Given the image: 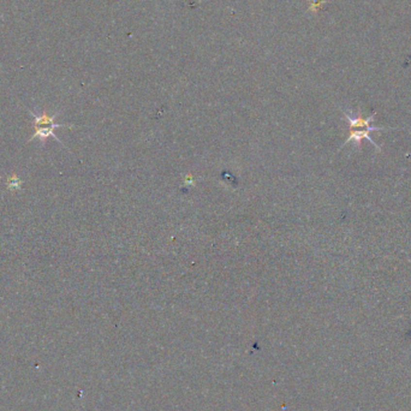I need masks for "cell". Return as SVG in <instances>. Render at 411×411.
<instances>
[{
	"instance_id": "1",
	"label": "cell",
	"mask_w": 411,
	"mask_h": 411,
	"mask_svg": "<svg viewBox=\"0 0 411 411\" xmlns=\"http://www.w3.org/2000/svg\"><path fill=\"white\" fill-rule=\"evenodd\" d=\"M378 130H385V129L382 128H375L372 127L369 129H350V135L349 138H347L346 141H345V143H349V142H355L359 147H361V142H362L363 140H368L369 142H372L373 145L375 146V147L378 148V149H380L379 145H377V142H375L374 140H373L372 137H370L369 132L370 131H378Z\"/></svg>"
},
{
	"instance_id": "2",
	"label": "cell",
	"mask_w": 411,
	"mask_h": 411,
	"mask_svg": "<svg viewBox=\"0 0 411 411\" xmlns=\"http://www.w3.org/2000/svg\"><path fill=\"white\" fill-rule=\"evenodd\" d=\"M32 113V115L34 117V129H40V128H49V127H59V128H71L70 125L66 124H57V123H54V119L57 118L58 115H53L52 117L51 115H47L46 112H44L42 115H35V113Z\"/></svg>"
},
{
	"instance_id": "3",
	"label": "cell",
	"mask_w": 411,
	"mask_h": 411,
	"mask_svg": "<svg viewBox=\"0 0 411 411\" xmlns=\"http://www.w3.org/2000/svg\"><path fill=\"white\" fill-rule=\"evenodd\" d=\"M57 128H59V127H49V128L34 129L35 132H34V135L32 136V138H30L29 141H33V140H35V138H37V140H40L42 143H44L45 141H46L49 137H53L55 141H57V142L62 143V141H60L59 138L57 137V135L54 133V130Z\"/></svg>"
},
{
	"instance_id": "4",
	"label": "cell",
	"mask_w": 411,
	"mask_h": 411,
	"mask_svg": "<svg viewBox=\"0 0 411 411\" xmlns=\"http://www.w3.org/2000/svg\"><path fill=\"white\" fill-rule=\"evenodd\" d=\"M21 184H22V181L19 180L18 177H16V176H11V177L9 178V181H7V188L19 189L21 188Z\"/></svg>"
}]
</instances>
